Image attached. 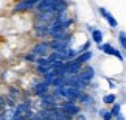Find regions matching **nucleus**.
Segmentation results:
<instances>
[{
  "label": "nucleus",
  "mask_w": 126,
  "mask_h": 120,
  "mask_svg": "<svg viewBox=\"0 0 126 120\" xmlns=\"http://www.w3.org/2000/svg\"><path fill=\"white\" fill-rule=\"evenodd\" d=\"M58 103H59V98L50 90L48 94L37 98V102L34 103V111H37V109H45V108H55V106H58Z\"/></svg>",
  "instance_id": "f257e3e1"
},
{
  "label": "nucleus",
  "mask_w": 126,
  "mask_h": 120,
  "mask_svg": "<svg viewBox=\"0 0 126 120\" xmlns=\"http://www.w3.org/2000/svg\"><path fill=\"white\" fill-rule=\"evenodd\" d=\"M58 106H59L62 111H64L67 116H70L72 119H73L76 114L83 112V108L79 106L78 103L75 102H70V100H59V103H58Z\"/></svg>",
  "instance_id": "f03ea898"
},
{
  "label": "nucleus",
  "mask_w": 126,
  "mask_h": 120,
  "mask_svg": "<svg viewBox=\"0 0 126 120\" xmlns=\"http://www.w3.org/2000/svg\"><path fill=\"white\" fill-rule=\"evenodd\" d=\"M30 51L34 56H47L50 53V47H48V39H44V41H37L34 42L31 47H30Z\"/></svg>",
  "instance_id": "7ed1b4c3"
},
{
  "label": "nucleus",
  "mask_w": 126,
  "mask_h": 120,
  "mask_svg": "<svg viewBox=\"0 0 126 120\" xmlns=\"http://www.w3.org/2000/svg\"><path fill=\"white\" fill-rule=\"evenodd\" d=\"M96 47H98L100 51H103V53L108 55V56H115L118 61H123V59H125L123 53H122L118 49H115V47L110 44V42H103V44H100V45H96Z\"/></svg>",
  "instance_id": "20e7f679"
},
{
  "label": "nucleus",
  "mask_w": 126,
  "mask_h": 120,
  "mask_svg": "<svg viewBox=\"0 0 126 120\" xmlns=\"http://www.w3.org/2000/svg\"><path fill=\"white\" fill-rule=\"evenodd\" d=\"M50 90H51V89H50V86L45 84L42 80H39V81H36V83H33V84H31V90H30V94H31V97H33V98H39V97H42V95L48 94Z\"/></svg>",
  "instance_id": "39448f33"
},
{
  "label": "nucleus",
  "mask_w": 126,
  "mask_h": 120,
  "mask_svg": "<svg viewBox=\"0 0 126 120\" xmlns=\"http://www.w3.org/2000/svg\"><path fill=\"white\" fill-rule=\"evenodd\" d=\"M95 98H94V95L89 94L87 90H83V92L79 94V97H78V104L83 109H92L95 106Z\"/></svg>",
  "instance_id": "423d86ee"
},
{
  "label": "nucleus",
  "mask_w": 126,
  "mask_h": 120,
  "mask_svg": "<svg viewBox=\"0 0 126 120\" xmlns=\"http://www.w3.org/2000/svg\"><path fill=\"white\" fill-rule=\"evenodd\" d=\"M36 5L30 2V0H19V2L13 6V13H28V11H34Z\"/></svg>",
  "instance_id": "0eeeda50"
},
{
  "label": "nucleus",
  "mask_w": 126,
  "mask_h": 120,
  "mask_svg": "<svg viewBox=\"0 0 126 120\" xmlns=\"http://www.w3.org/2000/svg\"><path fill=\"white\" fill-rule=\"evenodd\" d=\"M78 75L81 76V80L87 81V83H92V81L95 80L96 70H95V67H92L90 64H84V66H83V69H81V72H79Z\"/></svg>",
  "instance_id": "6e6552de"
},
{
  "label": "nucleus",
  "mask_w": 126,
  "mask_h": 120,
  "mask_svg": "<svg viewBox=\"0 0 126 120\" xmlns=\"http://www.w3.org/2000/svg\"><path fill=\"white\" fill-rule=\"evenodd\" d=\"M48 47H50V51H58V53H65V50L70 47V42L48 39Z\"/></svg>",
  "instance_id": "1a4fd4ad"
},
{
  "label": "nucleus",
  "mask_w": 126,
  "mask_h": 120,
  "mask_svg": "<svg viewBox=\"0 0 126 120\" xmlns=\"http://www.w3.org/2000/svg\"><path fill=\"white\" fill-rule=\"evenodd\" d=\"M98 13H100V16L103 17L106 22H108V25L110 28H117L118 27V22H117V19L114 17V14L110 13V11H108L104 6H98Z\"/></svg>",
  "instance_id": "9d476101"
},
{
  "label": "nucleus",
  "mask_w": 126,
  "mask_h": 120,
  "mask_svg": "<svg viewBox=\"0 0 126 120\" xmlns=\"http://www.w3.org/2000/svg\"><path fill=\"white\" fill-rule=\"evenodd\" d=\"M65 66V70H67V75H78L81 69H83V64L81 62H78L76 59H69L64 62Z\"/></svg>",
  "instance_id": "9b49d317"
},
{
  "label": "nucleus",
  "mask_w": 126,
  "mask_h": 120,
  "mask_svg": "<svg viewBox=\"0 0 126 120\" xmlns=\"http://www.w3.org/2000/svg\"><path fill=\"white\" fill-rule=\"evenodd\" d=\"M87 30L90 31V41H92V44H96V45L103 44L104 34H103V31H101L100 28H96V27H89V25H87Z\"/></svg>",
  "instance_id": "f8f14e48"
},
{
  "label": "nucleus",
  "mask_w": 126,
  "mask_h": 120,
  "mask_svg": "<svg viewBox=\"0 0 126 120\" xmlns=\"http://www.w3.org/2000/svg\"><path fill=\"white\" fill-rule=\"evenodd\" d=\"M92 58H94V53H92V50H87V51H84V53L76 55V58H75V59L84 66V64H89V62L92 61Z\"/></svg>",
  "instance_id": "ddd939ff"
},
{
  "label": "nucleus",
  "mask_w": 126,
  "mask_h": 120,
  "mask_svg": "<svg viewBox=\"0 0 126 120\" xmlns=\"http://www.w3.org/2000/svg\"><path fill=\"white\" fill-rule=\"evenodd\" d=\"M8 97H11L14 102H19V100L22 98V90L16 87V86H8Z\"/></svg>",
  "instance_id": "4468645a"
},
{
  "label": "nucleus",
  "mask_w": 126,
  "mask_h": 120,
  "mask_svg": "<svg viewBox=\"0 0 126 120\" xmlns=\"http://www.w3.org/2000/svg\"><path fill=\"white\" fill-rule=\"evenodd\" d=\"M101 102H103L106 106H112V104L117 102V95H115L114 92H109V94H106L101 97Z\"/></svg>",
  "instance_id": "2eb2a0df"
},
{
  "label": "nucleus",
  "mask_w": 126,
  "mask_h": 120,
  "mask_svg": "<svg viewBox=\"0 0 126 120\" xmlns=\"http://www.w3.org/2000/svg\"><path fill=\"white\" fill-rule=\"evenodd\" d=\"M96 116H98L101 120H114L112 114H110V111L108 108H100L98 111H96Z\"/></svg>",
  "instance_id": "dca6fc26"
},
{
  "label": "nucleus",
  "mask_w": 126,
  "mask_h": 120,
  "mask_svg": "<svg viewBox=\"0 0 126 120\" xmlns=\"http://www.w3.org/2000/svg\"><path fill=\"white\" fill-rule=\"evenodd\" d=\"M117 41H118V45L125 53H126V31H118L117 34Z\"/></svg>",
  "instance_id": "f3484780"
},
{
  "label": "nucleus",
  "mask_w": 126,
  "mask_h": 120,
  "mask_svg": "<svg viewBox=\"0 0 126 120\" xmlns=\"http://www.w3.org/2000/svg\"><path fill=\"white\" fill-rule=\"evenodd\" d=\"M50 70H51V67H48V66H36V64H34V73L39 75L41 78H42L45 73H48Z\"/></svg>",
  "instance_id": "a211bd4d"
},
{
  "label": "nucleus",
  "mask_w": 126,
  "mask_h": 120,
  "mask_svg": "<svg viewBox=\"0 0 126 120\" xmlns=\"http://www.w3.org/2000/svg\"><path fill=\"white\" fill-rule=\"evenodd\" d=\"M122 108H123V104L122 103H118V102H115L114 104H112V108L109 109L110 111V114H112V117L115 119V116H118L120 112H122Z\"/></svg>",
  "instance_id": "6ab92c4d"
},
{
  "label": "nucleus",
  "mask_w": 126,
  "mask_h": 120,
  "mask_svg": "<svg viewBox=\"0 0 126 120\" xmlns=\"http://www.w3.org/2000/svg\"><path fill=\"white\" fill-rule=\"evenodd\" d=\"M65 58H67V61H69V59H75L76 58V55H78V51H76V49H73V47H69V49H67L65 50Z\"/></svg>",
  "instance_id": "aec40b11"
},
{
  "label": "nucleus",
  "mask_w": 126,
  "mask_h": 120,
  "mask_svg": "<svg viewBox=\"0 0 126 120\" xmlns=\"http://www.w3.org/2000/svg\"><path fill=\"white\" fill-rule=\"evenodd\" d=\"M22 59L25 61V62H30V64H36V59H37V56H34V55L31 53V51H28V53L22 55Z\"/></svg>",
  "instance_id": "412c9836"
},
{
  "label": "nucleus",
  "mask_w": 126,
  "mask_h": 120,
  "mask_svg": "<svg viewBox=\"0 0 126 120\" xmlns=\"http://www.w3.org/2000/svg\"><path fill=\"white\" fill-rule=\"evenodd\" d=\"M90 47H92V41H90V39H87L84 44L79 47V49H76V51H78V55H79V53H84V51L90 50Z\"/></svg>",
  "instance_id": "4be33fe9"
},
{
  "label": "nucleus",
  "mask_w": 126,
  "mask_h": 120,
  "mask_svg": "<svg viewBox=\"0 0 126 120\" xmlns=\"http://www.w3.org/2000/svg\"><path fill=\"white\" fill-rule=\"evenodd\" d=\"M36 66H48V67H51V62L48 61L47 56H39V58L36 59Z\"/></svg>",
  "instance_id": "5701e85b"
},
{
  "label": "nucleus",
  "mask_w": 126,
  "mask_h": 120,
  "mask_svg": "<svg viewBox=\"0 0 126 120\" xmlns=\"http://www.w3.org/2000/svg\"><path fill=\"white\" fill-rule=\"evenodd\" d=\"M72 120H89V117H87V114L83 111V112H79V114H76V116L72 119Z\"/></svg>",
  "instance_id": "b1692460"
},
{
  "label": "nucleus",
  "mask_w": 126,
  "mask_h": 120,
  "mask_svg": "<svg viewBox=\"0 0 126 120\" xmlns=\"http://www.w3.org/2000/svg\"><path fill=\"white\" fill-rule=\"evenodd\" d=\"M30 120H44V117H42L37 111H34V114L31 116V119H30Z\"/></svg>",
  "instance_id": "393cba45"
},
{
  "label": "nucleus",
  "mask_w": 126,
  "mask_h": 120,
  "mask_svg": "<svg viewBox=\"0 0 126 120\" xmlns=\"http://www.w3.org/2000/svg\"><path fill=\"white\" fill-rule=\"evenodd\" d=\"M6 109V104H5V97L0 95V111H5Z\"/></svg>",
  "instance_id": "a878e982"
},
{
  "label": "nucleus",
  "mask_w": 126,
  "mask_h": 120,
  "mask_svg": "<svg viewBox=\"0 0 126 120\" xmlns=\"http://www.w3.org/2000/svg\"><path fill=\"white\" fill-rule=\"evenodd\" d=\"M114 120H126V117H125V114H123V112H120L118 116H115Z\"/></svg>",
  "instance_id": "bb28decb"
},
{
  "label": "nucleus",
  "mask_w": 126,
  "mask_h": 120,
  "mask_svg": "<svg viewBox=\"0 0 126 120\" xmlns=\"http://www.w3.org/2000/svg\"><path fill=\"white\" fill-rule=\"evenodd\" d=\"M108 83H109V87H110V89H115V87H117V84H115L112 80H108Z\"/></svg>",
  "instance_id": "cd10ccee"
},
{
  "label": "nucleus",
  "mask_w": 126,
  "mask_h": 120,
  "mask_svg": "<svg viewBox=\"0 0 126 120\" xmlns=\"http://www.w3.org/2000/svg\"><path fill=\"white\" fill-rule=\"evenodd\" d=\"M0 120H3V111H0Z\"/></svg>",
  "instance_id": "c85d7f7f"
}]
</instances>
